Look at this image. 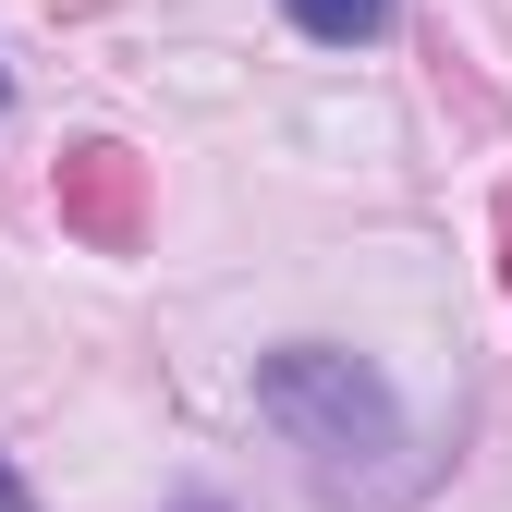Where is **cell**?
I'll return each mask as SVG.
<instances>
[{"label":"cell","mask_w":512,"mask_h":512,"mask_svg":"<svg viewBox=\"0 0 512 512\" xmlns=\"http://www.w3.org/2000/svg\"><path fill=\"white\" fill-rule=\"evenodd\" d=\"M0 98H13V74H0Z\"/></svg>","instance_id":"cell-5"},{"label":"cell","mask_w":512,"mask_h":512,"mask_svg":"<svg viewBox=\"0 0 512 512\" xmlns=\"http://www.w3.org/2000/svg\"><path fill=\"white\" fill-rule=\"evenodd\" d=\"M281 13H293L305 37H330V49H354V37H378V25H391V0H281Z\"/></svg>","instance_id":"cell-3"},{"label":"cell","mask_w":512,"mask_h":512,"mask_svg":"<svg viewBox=\"0 0 512 512\" xmlns=\"http://www.w3.org/2000/svg\"><path fill=\"white\" fill-rule=\"evenodd\" d=\"M256 415L305 452V476L330 500H378L403 476V403H391V378L366 354H342V342H281L256 366Z\"/></svg>","instance_id":"cell-1"},{"label":"cell","mask_w":512,"mask_h":512,"mask_svg":"<svg viewBox=\"0 0 512 512\" xmlns=\"http://www.w3.org/2000/svg\"><path fill=\"white\" fill-rule=\"evenodd\" d=\"M0 512H37V500H25V476H13V452H0Z\"/></svg>","instance_id":"cell-4"},{"label":"cell","mask_w":512,"mask_h":512,"mask_svg":"<svg viewBox=\"0 0 512 512\" xmlns=\"http://www.w3.org/2000/svg\"><path fill=\"white\" fill-rule=\"evenodd\" d=\"M61 208H74L98 244H122V232H135V159H122V147H74V171H61Z\"/></svg>","instance_id":"cell-2"},{"label":"cell","mask_w":512,"mask_h":512,"mask_svg":"<svg viewBox=\"0 0 512 512\" xmlns=\"http://www.w3.org/2000/svg\"><path fill=\"white\" fill-rule=\"evenodd\" d=\"M196 512H220V500H196Z\"/></svg>","instance_id":"cell-6"},{"label":"cell","mask_w":512,"mask_h":512,"mask_svg":"<svg viewBox=\"0 0 512 512\" xmlns=\"http://www.w3.org/2000/svg\"><path fill=\"white\" fill-rule=\"evenodd\" d=\"M500 232H512V208H500Z\"/></svg>","instance_id":"cell-7"}]
</instances>
